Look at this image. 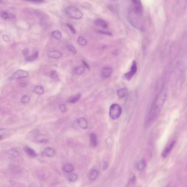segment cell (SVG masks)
<instances>
[{"mask_svg":"<svg viewBox=\"0 0 187 187\" xmlns=\"http://www.w3.org/2000/svg\"><path fill=\"white\" fill-rule=\"evenodd\" d=\"M39 54L38 51H37L33 54V55L26 57L25 59L27 61H32L38 58Z\"/></svg>","mask_w":187,"mask_h":187,"instance_id":"cell-25","label":"cell"},{"mask_svg":"<svg viewBox=\"0 0 187 187\" xmlns=\"http://www.w3.org/2000/svg\"><path fill=\"white\" fill-rule=\"evenodd\" d=\"M6 1V0H1V3H5Z\"/></svg>","mask_w":187,"mask_h":187,"instance_id":"cell-40","label":"cell"},{"mask_svg":"<svg viewBox=\"0 0 187 187\" xmlns=\"http://www.w3.org/2000/svg\"><path fill=\"white\" fill-rule=\"evenodd\" d=\"M136 177L133 176L130 179V180L129 181L128 184L133 185L135 184L136 181Z\"/></svg>","mask_w":187,"mask_h":187,"instance_id":"cell-35","label":"cell"},{"mask_svg":"<svg viewBox=\"0 0 187 187\" xmlns=\"http://www.w3.org/2000/svg\"><path fill=\"white\" fill-rule=\"evenodd\" d=\"M137 71V66L136 62L134 61L131 68V70L127 73L125 74V78L128 80H129L134 75Z\"/></svg>","mask_w":187,"mask_h":187,"instance_id":"cell-7","label":"cell"},{"mask_svg":"<svg viewBox=\"0 0 187 187\" xmlns=\"http://www.w3.org/2000/svg\"><path fill=\"white\" fill-rule=\"evenodd\" d=\"M56 153V151L54 148L51 147H47L43 151L41 155L42 156L47 157H52L54 156Z\"/></svg>","mask_w":187,"mask_h":187,"instance_id":"cell-8","label":"cell"},{"mask_svg":"<svg viewBox=\"0 0 187 187\" xmlns=\"http://www.w3.org/2000/svg\"><path fill=\"white\" fill-rule=\"evenodd\" d=\"M34 91L35 93L39 95H41L44 93V88L41 86H37L35 88Z\"/></svg>","mask_w":187,"mask_h":187,"instance_id":"cell-24","label":"cell"},{"mask_svg":"<svg viewBox=\"0 0 187 187\" xmlns=\"http://www.w3.org/2000/svg\"><path fill=\"white\" fill-rule=\"evenodd\" d=\"M3 40L5 41L6 42H9L10 41V39L9 38V37L7 35H3L2 37Z\"/></svg>","mask_w":187,"mask_h":187,"instance_id":"cell-36","label":"cell"},{"mask_svg":"<svg viewBox=\"0 0 187 187\" xmlns=\"http://www.w3.org/2000/svg\"><path fill=\"white\" fill-rule=\"evenodd\" d=\"M81 94L79 93L77 94L75 96H72L68 99V102L69 103L71 104H75L76 102H77L81 98Z\"/></svg>","mask_w":187,"mask_h":187,"instance_id":"cell-17","label":"cell"},{"mask_svg":"<svg viewBox=\"0 0 187 187\" xmlns=\"http://www.w3.org/2000/svg\"><path fill=\"white\" fill-rule=\"evenodd\" d=\"M67 48L69 51L74 54H76L77 53V51L76 48L73 46H72V45H69V46L67 47Z\"/></svg>","mask_w":187,"mask_h":187,"instance_id":"cell-30","label":"cell"},{"mask_svg":"<svg viewBox=\"0 0 187 187\" xmlns=\"http://www.w3.org/2000/svg\"><path fill=\"white\" fill-rule=\"evenodd\" d=\"M167 97L166 89L163 88L156 96L153 102L149 115L153 117L157 118L161 108L164 105Z\"/></svg>","mask_w":187,"mask_h":187,"instance_id":"cell-1","label":"cell"},{"mask_svg":"<svg viewBox=\"0 0 187 187\" xmlns=\"http://www.w3.org/2000/svg\"><path fill=\"white\" fill-rule=\"evenodd\" d=\"M1 17L2 18L4 19H13L15 18L14 14L5 11H1Z\"/></svg>","mask_w":187,"mask_h":187,"instance_id":"cell-11","label":"cell"},{"mask_svg":"<svg viewBox=\"0 0 187 187\" xmlns=\"http://www.w3.org/2000/svg\"><path fill=\"white\" fill-rule=\"evenodd\" d=\"M29 75L28 72L26 71L18 70L13 74L12 78L13 79H18L21 78H27Z\"/></svg>","mask_w":187,"mask_h":187,"instance_id":"cell-6","label":"cell"},{"mask_svg":"<svg viewBox=\"0 0 187 187\" xmlns=\"http://www.w3.org/2000/svg\"><path fill=\"white\" fill-rule=\"evenodd\" d=\"M51 35L54 38L57 40H60L62 38V33L58 30H54L51 33Z\"/></svg>","mask_w":187,"mask_h":187,"instance_id":"cell-20","label":"cell"},{"mask_svg":"<svg viewBox=\"0 0 187 187\" xmlns=\"http://www.w3.org/2000/svg\"><path fill=\"white\" fill-rule=\"evenodd\" d=\"M133 6V10L139 14L141 15L143 12V7L140 0H131Z\"/></svg>","mask_w":187,"mask_h":187,"instance_id":"cell-5","label":"cell"},{"mask_svg":"<svg viewBox=\"0 0 187 187\" xmlns=\"http://www.w3.org/2000/svg\"><path fill=\"white\" fill-rule=\"evenodd\" d=\"M94 23L96 25L101 27L104 29L107 28L108 26L107 22L104 19L98 18L94 21Z\"/></svg>","mask_w":187,"mask_h":187,"instance_id":"cell-12","label":"cell"},{"mask_svg":"<svg viewBox=\"0 0 187 187\" xmlns=\"http://www.w3.org/2000/svg\"><path fill=\"white\" fill-rule=\"evenodd\" d=\"M83 63L84 65V66L86 67V68L87 69H89V66L88 65V64L85 61H83L82 62Z\"/></svg>","mask_w":187,"mask_h":187,"instance_id":"cell-39","label":"cell"},{"mask_svg":"<svg viewBox=\"0 0 187 187\" xmlns=\"http://www.w3.org/2000/svg\"><path fill=\"white\" fill-rule=\"evenodd\" d=\"M77 123L79 127L82 129H86L88 128L87 121L83 118H80L77 120Z\"/></svg>","mask_w":187,"mask_h":187,"instance_id":"cell-14","label":"cell"},{"mask_svg":"<svg viewBox=\"0 0 187 187\" xmlns=\"http://www.w3.org/2000/svg\"><path fill=\"white\" fill-rule=\"evenodd\" d=\"M90 143L92 147H96L98 143L97 137L95 134L92 133L90 136Z\"/></svg>","mask_w":187,"mask_h":187,"instance_id":"cell-16","label":"cell"},{"mask_svg":"<svg viewBox=\"0 0 187 187\" xmlns=\"http://www.w3.org/2000/svg\"><path fill=\"white\" fill-rule=\"evenodd\" d=\"M146 165V162L144 160L142 159L138 163L137 165V169L140 171H142L145 169Z\"/></svg>","mask_w":187,"mask_h":187,"instance_id":"cell-19","label":"cell"},{"mask_svg":"<svg viewBox=\"0 0 187 187\" xmlns=\"http://www.w3.org/2000/svg\"><path fill=\"white\" fill-rule=\"evenodd\" d=\"M9 153L11 156L14 157H16L18 156L19 155V153L18 151L12 149L9 151Z\"/></svg>","mask_w":187,"mask_h":187,"instance_id":"cell-31","label":"cell"},{"mask_svg":"<svg viewBox=\"0 0 187 187\" xmlns=\"http://www.w3.org/2000/svg\"><path fill=\"white\" fill-rule=\"evenodd\" d=\"M50 76L51 78L54 81L59 82L60 79L59 78L58 74L56 71H52L51 72Z\"/></svg>","mask_w":187,"mask_h":187,"instance_id":"cell-22","label":"cell"},{"mask_svg":"<svg viewBox=\"0 0 187 187\" xmlns=\"http://www.w3.org/2000/svg\"><path fill=\"white\" fill-rule=\"evenodd\" d=\"M30 98L28 96L24 95L22 96L21 99V103L22 104H27L30 101Z\"/></svg>","mask_w":187,"mask_h":187,"instance_id":"cell-29","label":"cell"},{"mask_svg":"<svg viewBox=\"0 0 187 187\" xmlns=\"http://www.w3.org/2000/svg\"><path fill=\"white\" fill-rule=\"evenodd\" d=\"M66 25L68 27V28L70 29L71 31H72L73 33H74V34H76V31L75 29L72 25L70 24V23H67Z\"/></svg>","mask_w":187,"mask_h":187,"instance_id":"cell-32","label":"cell"},{"mask_svg":"<svg viewBox=\"0 0 187 187\" xmlns=\"http://www.w3.org/2000/svg\"><path fill=\"white\" fill-rule=\"evenodd\" d=\"M62 56V53L56 51H51L48 54L49 58L52 59H58L60 58Z\"/></svg>","mask_w":187,"mask_h":187,"instance_id":"cell-13","label":"cell"},{"mask_svg":"<svg viewBox=\"0 0 187 187\" xmlns=\"http://www.w3.org/2000/svg\"><path fill=\"white\" fill-rule=\"evenodd\" d=\"M113 1H116V0H113Z\"/></svg>","mask_w":187,"mask_h":187,"instance_id":"cell-41","label":"cell"},{"mask_svg":"<svg viewBox=\"0 0 187 187\" xmlns=\"http://www.w3.org/2000/svg\"><path fill=\"white\" fill-rule=\"evenodd\" d=\"M24 150L26 153H27L29 156L32 157H35L37 156V153L31 147L28 146H25L24 148Z\"/></svg>","mask_w":187,"mask_h":187,"instance_id":"cell-15","label":"cell"},{"mask_svg":"<svg viewBox=\"0 0 187 187\" xmlns=\"http://www.w3.org/2000/svg\"><path fill=\"white\" fill-rule=\"evenodd\" d=\"M140 15L133 10L128 13L127 18L129 22L133 27L138 30H142L143 29V25Z\"/></svg>","mask_w":187,"mask_h":187,"instance_id":"cell-2","label":"cell"},{"mask_svg":"<svg viewBox=\"0 0 187 187\" xmlns=\"http://www.w3.org/2000/svg\"><path fill=\"white\" fill-rule=\"evenodd\" d=\"M112 69L109 67H106L102 69L101 71V76L104 78H107L111 76L112 73Z\"/></svg>","mask_w":187,"mask_h":187,"instance_id":"cell-10","label":"cell"},{"mask_svg":"<svg viewBox=\"0 0 187 187\" xmlns=\"http://www.w3.org/2000/svg\"><path fill=\"white\" fill-rule=\"evenodd\" d=\"M84 71V67L83 66H80L76 67L75 69V72L78 75H80L83 73Z\"/></svg>","mask_w":187,"mask_h":187,"instance_id":"cell-27","label":"cell"},{"mask_svg":"<svg viewBox=\"0 0 187 187\" xmlns=\"http://www.w3.org/2000/svg\"><path fill=\"white\" fill-rule=\"evenodd\" d=\"M29 51L28 49L27 48L25 49L22 51V54L25 56H27L29 54Z\"/></svg>","mask_w":187,"mask_h":187,"instance_id":"cell-38","label":"cell"},{"mask_svg":"<svg viewBox=\"0 0 187 187\" xmlns=\"http://www.w3.org/2000/svg\"><path fill=\"white\" fill-rule=\"evenodd\" d=\"M128 93V90L125 88L118 90L117 92L118 96L121 98L125 97L127 95Z\"/></svg>","mask_w":187,"mask_h":187,"instance_id":"cell-18","label":"cell"},{"mask_svg":"<svg viewBox=\"0 0 187 187\" xmlns=\"http://www.w3.org/2000/svg\"><path fill=\"white\" fill-rule=\"evenodd\" d=\"M78 178L77 175L76 174H72L69 175L68 179L70 181L73 182L76 181L77 180Z\"/></svg>","mask_w":187,"mask_h":187,"instance_id":"cell-28","label":"cell"},{"mask_svg":"<svg viewBox=\"0 0 187 187\" xmlns=\"http://www.w3.org/2000/svg\"><path fill=\"white\" fill-rule=\"evenodd\" d=\"M25 1L31 2L35 3H40L44 2V0H24Z\"/></svg>","mask_w":187,"mask_h":187,"instance_id":"cell-34","label":"cell"},{"mask_svg":"<svg viewBox=\"0 0 187 187\" xmlns=\"http://www.w3.org/2000/svg\"><path fill=\"white\" fill-rule=\"evenodd\" d=\"M59 109L60 111L63 112V113H64L66 111V107L65 105L64 104H62V105H60L59 106Z\"/></svg>","mask_w":187,"mask_h":187,"instance_id":"cell-33","label":"cell"},{"mask_svg":"<svg viewBox=\"0 0 187 187\" xmlns=\"http://www.w3.org/2000/svg\"><path fill=\"white\" fill-rule=\"evenodd\" d=\"M176 144V141H174L170 143V144L167 147L165 150L163 151L162 153V157L164 158L166 157L172 150Z\"/></svg>","mask_w":187,"mask_h":187,"instance_id":"cell-9","label":"cell"},{"mask_svg":"<svg viewBox=\"0 0 187 187\" xmlns=\"http://www.w3.org/2000/svg\"><path fill=\"white\" fill-rule=\"evenodd\" d=\"M66 14L71 18L79 19L83 17V14L79 9L75 7L70 6L65 10Z\"/></svg>","mask_w":187,"mask_h":187,"instance_id":"cell-3","label":"cell"},{"mask_svg":"<svg viewBox=\"0 0 187 187\" xmlns=\"http://www.w3.org/2000/svg\"><path fill=\"white\" fill-rule=\"evenodd\" d=\"M122 109L121 106L117 104H113L110 107L109 110V116L112 119H117L121 116Z\"/></svg>","mask_w":187,"mask_h":187,"instance_id":"cell-4","label":"cell"},{"mask_svg":"<svg viewBox=\"0 0 187 187\" xmlns=\"http://www.w3.org/2000/svg\"><path fill=\"white\" fill-rule=\"evenodd\" d=\"M98 172L97 170H93L90 172L89 175V178L90 180H95L97 177Z\"/></svg>","mask_w":187,"mask_h":187,"instance_id":"cell-23","label":"cell"},{"mask_svg":"<svg viewBox=\"0 0 187 187\" xmlns=\"http://www.w3.org/2000/svg\"><path fill=\"white\" fill-rule=\"evenodd\" d=\"M99 33H101V34L109 35H112V34L111 32L110 31H99Z\"/></svg>","mask_w":187,"mask_h":187,"instance_id":"cell-37","label":"cell"},{"mask_svg":"<svg viewBox=\"0 0 187 187\" xmlns=\"http://www.w3.org/2000/svg\"><path fill=\"white\" fill-rule=\"evenodd\" d=\"M74 167L70 164H66L63 167V170L67 173H71L74 170Z\"/></svg>","mask_w":187,"mask_h":187,"instance_id":"cell-21","label":"cell"},{"mask_svg":"<svg viewBox=\"0 0 187 187\" xmlns=\"http://www.w3.org/2000/svg\"><path fill=\"white\" fill-rule=\"evenodd\" d=\"M78 42L79 44L82 46H85L87 44V41L82 36L78 37Z\"/></svg>","mask_w":187,"mask_h":187,"instance_id":"cell-26","label":"cell"}]
</instances>
